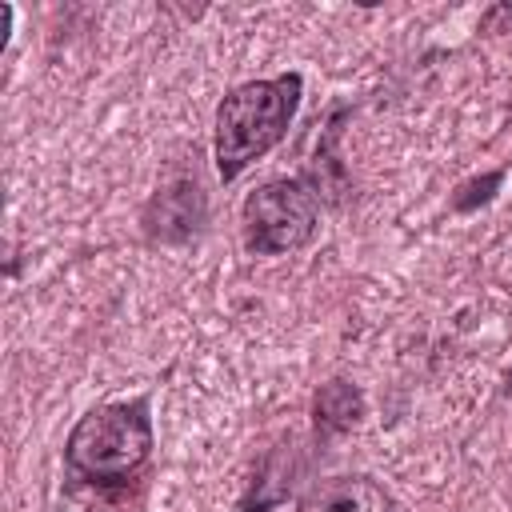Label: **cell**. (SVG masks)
<instances>
[{"mask_svg": "<svg viewBox=\"0 0 512 512\" xmlns=\"http://www.w3.org/2000/svg\"><path fill=\"white\" fill-rule=\"evenodd\" d=\"M300 72H284L276 80H252L232 88L216 108V172L220 180H236L252 160L276 148L300 104Z\"/></svg>", "mask_w": 512, "mask_h": 512, "instance_id": "6da1fadb", "label": "cell"}, {"mask_svg": "<svg viewBox=\"0 0 512 512\" xmlns=\"http://www.w3.org/2000/svg\"><path fill=\"white\" fill-rule=\"evenodd\" d=\"M152 452V416L148 400L104 404L80 416L64 444L68 468L88 484H120L140 472Z\"/></svg>", "mask_w": 512, "mask_h": 512, "instance_id": "7a4b0ae2", "label": "cell"}, {"mask_svg": "<svg viewBox=\"0 0 512 512\" xmlns=\"http://www.w3.org/2000/svg\"><path fill=\"white\" fill-rule=\"evenodd\" d=\"M244 244L256 256H280L304 248L316 232V196L300 180H268L248 192L244 208Z\"/></svg>", "mask_w": 512, "mask_h": 512, "instance_id": "3957f363", "label": "cell"}, {"mask_svg": "<svg viewBox=\"0 0 512 512\" xmlns=\"http://www.w3.org/2000/svg\"><path fill=\"white\" fill-rule=\"evenodd\" d=\"M204 216H208V200H204L200 180L172 176L144 204V232L156 244H184L204 228Z\"/></svg>", "mask_w": 512, "mask_h": 512, "instance_id": "277c9868", "label": "cell"}, {"mask_svg": "<svg viewBox=\"0 0 512 512\" xmlns=\"http://www.w3.org/2000/svg\"><path fill=\"white\" fill-rule=\"evenodd\" d=\"M296 512H396V504L372 476H332L316 484Z\"/></svg>", "mask_w": 512, "mask_h": 512, "instance_id": "5b68a950", "label": "cell"}, {"mask_svg": "<svg viewBox=\"0 0 512 512\" xmlns=\"http://www.w3.org/2000/svg\"><path fill=\"white\" fill-rule=\"evenodd\" d=\"M364 416V392L348 380H328L316 388L312 396V420H316V432L320 436H336V432H348L356 428Z\"/></svg>", "mask_w": 512, "mask_h": 512, "instance_id": "8992f818", "label": "cell"}, {"mask_svg": "<svg viewBox=\"0 0 512 512\" xmlns=\"http://www.w3.org/2000/svg\"><path fill=\"white\" fill-rule=\"evenodd\" d=\"M496 188H500V172H484L480 180H468V184H460V188H456L452 208H456V212H472V208H476V204H484Z\"/></svg>", "mask_w": 512, "mask_h": 512, "instance_id": "52a82bcc", "label": "cell"}, {"mask_svg": "<svg viewBox=\"0 0 512 512\" xmlns=\"http://www.w3.org/2000/svg\"><path fill=\"white\" fill-rule=\"evenodd\" d=\"M504 24L512 28V4H492L484 12V20H480V32H500Z\"/></svg>", "mask_w": 512, "mask_h": 512, "instance_id": "ba28073f", "label": "cell"}]
</instances>
